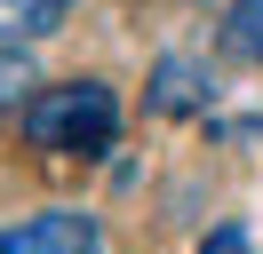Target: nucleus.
Returning a JSON list of instances; mask_svg holds the SVG:
<instances>
[{
  "label": "nucleus",
  "instance_id": "obj_4",
  "mask_svg": "<svg viewBox=\"0 0 263 254\" xmlns=\"http://www.w3.org/2000/svg\"><path fill=\"white\" fill-rule=\"evenodd\" d=\"M64 8L72 0H0V40H16V48L48 40V32H64Z\"/></svg>",
  "mask_w": 263,
  "mask_h": 254
},
{
  "label": "nucleus",
  "instance_id": "obj_3",
  "mask_svg": "<svg viewBox=\"0 0 263 254\" xmlns=\"http://www.w3.org/2000/svg\"><path fill=\"white\" fill-rule=\"evenodd\" d=\"M144 103L160 111V119H192V111H208V64H199V56H160Z\"/></svg>",
  "mask_w": 263,
  "mask_h": 254
},
{
  "label": "nucleus",
  "instance_id": "obj_6",
  "mask_svg": "<svg viewBox=\"0 0 263 254\" xmlns=\"http://www.w3.org/2000/svg\"><path fill=\"white\" fill-rule=\"evenodd\" d=\"M32 88H40V79H32V56H24L16 40H0V111H16Z\"/></svg>",
  "mask_w": 263,
  "mask_h": 254
},
{
  "label": "nucleus",
  "instance_id": "obj_1",
  "mask_svg": "<svg viewBox=\"0 0 263 254\" xmlns=\"http://www.w3.org/2000/svg\"><path fill=\"white\" fill-rule=\"evenodd\" d=\"M24 135L32 151H64V159H96L120 135V95L104 79H64V88H32L24 95Z\"/></svg>",
  "mask_w": 263,
  "mask_h": 254
},
{
  "label": "nucleus",
  "instance_id": "obj_5",
  "mask_svg": "<svg viewBox=\"0 0 263 254\" xmlns=\"http://www.w3.org/2000/svg\"><path fill=\"white\" fill-rule=\"evenodd\" d=\"M223 56H239V64H263V0H231L223 8Z\"/></svg>",
  "mask_w": 263,
  "mask_h": 254
},
{
  "label": "nucleus",
  "instance_id": "obj_2",
  "mask_svg": "<svg viewBox=\"0 0 263 254\" xmlns=\"http://www.w3.org/2000/svg\"><path fill=\"white\" fill-rule=\"evenodd\" d=\"M0 254H104V230L80 206H48L32 222H8L0 230Z\"/></svg>",
  "mask_w": 263,
  "mask_h": 254
},
{
  "label": "nucleus",
  "instance_id": "obj_7",
  "mask_svg": "<svg viewBox=\"0 0 263 254\" xmlns=\"http://www.w3.org/2000/svg\"><path fill=\"white\" fill-rule=\"evenodd\" d=\"M199 254H247V222H223V230H215Z\"/></svg>",
  "mask_w": 263,
  "mask_h": 254
}]
</instances>
